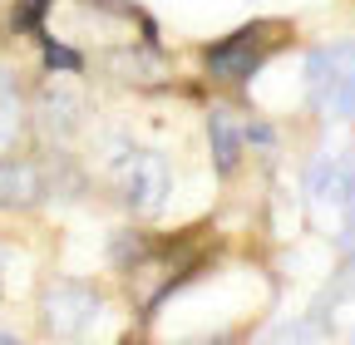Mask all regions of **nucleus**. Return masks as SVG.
Returning a JSON list of instances; mask_svg holds the SVG:
<instances>
[{"label": "nucleus", "mask_w": 355, "mask_h": 345, "mask_svg": "<svg viewBox=\"0 0 355 345\" xmlns=\"http://www.w3.org/2000/svg\"><path fill=\"white\" fill-rule=\"evenodd\" d=\"M266 60V50H261V25H247L242 35H232V39H222V45H212L207 50V69L217 74V79H247L257 64Z\"/></svg>", "instance_id": "f257e3e1"}, {"label": "nucleus", "mask_w": 355, "mask_h": 345, "mask_svg": "<svg viewBox=\"0 0 355 345\" xmlns=\"http://www.w3.org/2000/svg\"><path fill=\"white\" fill-rule=\"evenodd\" d=\"M212 143H217V168H222V172H232V168H237V134H232V128L222 123V118H217Z\"/></svg>", "instance_id": "f03ea898"}, {"label": "nucleus", "mask_w": 355, "mask_h": 345, "mask_svg": "<svg viewBox=\"0 0 355 345\" xmlns=\"http://www.w3.org/2000/svg\"><path fill=\"white\" fill-rule=\"evenodd\" d=\"M44 60H50L55 69H84V60H79L69 45H55V39H44Z\"/></svg>", "instance_id": "7ed1b4c3"}, {"label": "nucleus", "mask_w": 355, "mask_h": 345, "mask_svg": "<svg viewBox=\"0 0 355 345\" xmlns=\"http://www.w3.org/2000/svg\"><path fill=\"white\" fill-rule=\"evenodd\" d=\"M44 6H50V0H25V6H20V15H15V25H20V30H35Z\"/></svg>", "instance_id": "20e7f679"}]
</instances>
